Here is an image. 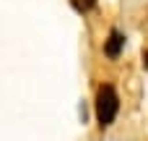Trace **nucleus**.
Here are the masks:
<instances>
[{"label": "nucleus", "mask_w": 148, "mask_h": 141, "mask_svg": "<svg viewBox=\"0 0 148 141\" xmlns=\"http://www.w3.org/2000/svg\"><path fill=\"white\" fill-rule=\"evenodd\" d=\"M143 63H146V65H148V52H143Z\"/></svg>", "instance_id": "nucleus-4"}, {"label": "nucleus", "mask_w": 148, "mask_h": 141, "mask_svg": "<svg viewBox=\"0 0 148 141\" xmlns=\"http://www.w3.org/2000/svg\"><path fill=\"white\" fill-rule=\"evenodd\" d=\"M94 110H96V120H99L101 128H109V126L117 120V113H120V97H117V89H114L112 84H101V86H99Z\"/></svg>", "instance_id": "nucleus-1"}, {"label": "nucleus", "mask_w": 148, "mask_h": 141, "mask_svg": "<svg viewBox=\"0 0 148 141\" xmlns=\"http://www.w3.org/2000/svg\"><path fill=\"white\" fill-rule=\"evenodd\" d=\"M94 3H96V0H73V5H75V10H81V13H86V10H91V8H94Z\"/></svg>", "instance_id": "nucleus-3"}, {"label": "nucleus", "mask_w": 148, "mask_h": 141, "mask_svg": "<svg viewBox=\"0 0 148 141\" xmlns=\"http://www.w3.org/2000/svg\"><path fill=\"white\" fill-rule=\"evenodd\" d=\"M122 47H125V34H122L120 29H112V31H109V39L104 42V52H107L109 58H120Z\"/></svg>", "instance_id": "nucleus-2"}]
</instances>
